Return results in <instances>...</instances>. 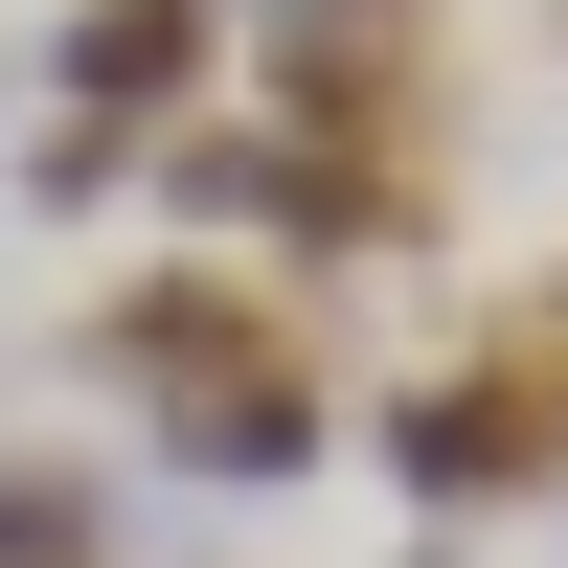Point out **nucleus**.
<instances>
[{
	"mask_svg": "<svg viewBox=\"0 0 568 568\" xmlns=\"http://www.w3.org/2000/svg\"><path fill=\"white\" fill-rule=\"evenodd\" d=\"M91 364H114V387H160V455H182V478H296V455H318V364L273 342L227 273L114 296V318H91Z\"/></svg>",
	"mask_w": 568,
	"mask_h": 568,
	"instance_id": "nucleus-1",
	"label": "nucleus"
},
{
	"mask_svg": "<svg viewBox=\"0 0 568 568\" xmlns=\"http://www.w3.org/2000/svg\"><path fill=\"white\" fill-rule=\"evenodd\" d=\"M45 91H69V114H182V91H205V0H69V23H45Z\"/></svg>",
	"mask_w": 568,
	"mask_h": 568,
	"instance_id": "nucleus-2",
	"label": "nucleus"
},
{
	"mask_svg": "<svg viewBox=\"0 0 568 568\" xmlns=\"http://www.w3.org/2000/svg\"><path fill=\"white\" fill-rule=\"evenodd\" d=\"M387 478L433 500H524V409H500V364H433V387H387Z\"/></svg>",
	"mask_w": 568,
	"mask_h": 568,
	"instance_id": "nucleus-3",
	"label": "nucleus"
},
{
	"mask_svg": "<svg viewBox=\"0 0 568 568\" xmlns=\"http://www.w3.org/2000/svg\"><path fill=\"white\" fill-rule=\"evenodd\" d=\"M0 568H91V478L69 455H0Z\"/></svg>",
	"mask_w": 568,
	"mask_h": 568,
	"instance_id": "nucleus-4",
	"label": "nucleus"
},
{
	"mask_svg": "<svg viewBox=\"0 0 568 568\" xmlns=\"http://www.w3.org/2000/svg\"><path fill=\"white\" fill-rule=\"evenodd\" d=\"M546 318H568V273H546Z\"/></svg>",
	"mask_w": 568,
	"mask_h": 568,
	"instance_id": "nucleus-5",
	"label": "nucleus"
}]
</instances>
